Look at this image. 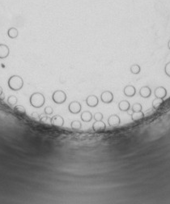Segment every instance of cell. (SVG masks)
<instances>
[{
  "label": "cell",
  "mask_w": 170,
  "mask_h": 204,
  "mask_svg": "<svg viewBox=\"0 0 170 204\" xmlns=\"http://www.w3.org/2000/svg\"><path fill=\"white\" fill-rule=\"evenodd\" d=\"M39 118H40V121H41L42 122L51 123V122H49V120H50V118H49V117H48V115L42 114L41 116H39ZM50 120H51V119H50Z\"/></svg>",
  "instance_id": "cell-24"
},
{
  "label": "cell",
  "mask_w": 170,
  "mask_h": 204,
  "mask_svg": "<svg viewBox=\"0 0 170 204\" xmlns=\"http://www.w3.org/2000/svg\"><path fill=\"white\" fill-rule=\"evenodd\" d=\"M3 88H1V87H0V96H2V95H3Z\"/></svg>",
  "instance_id": "cell-29"
},
{
  "label": "cell",
  "mask_w": 170,
  "mask_h": 204,
  "mask_svg": "<svg viewBox=\"0 0 170 204\" xmlns=\"http://www.w3.org/2000/svg\"><path fill=\"white\" fill-rule=\"evenodd\" d=\"M118 108L121 111L123 112H128L129 109L131 108V105L127 101H122L118 104Z\"/></svg>",
  "instance_id": "cell-14"
},
{
  "label": "cell",
  "mask_w": 170,
  "mask_h": 204,
  "mask_svg": "<svg viewBox=\"0 0 170 204\" xmlns=\"http://www.w3.org/2000/svg\"><path fill=\"white\" fill-rule=\"evenodd\" d=\"M14 110L15 112L17 113H19V114L20 115L26 114V109H25L24 107L22 106V105H16V106H15Z\"/></svg>",
  "instance_id": "cell-19"
},
{
  "label": "cell",
  "mask_w": 170,
  "mask_h": 204,
  "mask_svg": "<svg viewBox=\"0 0 170 204\" xmlns=\"http://www.w3.org/2000/svg\"><path fill=\"white\" fill-rule=\"evenodd\" d=\"M130 70H131V72L132 73V74H134V75H138V74H140V73L141 68H140V65L134 64L131 66Z\"/></svg>",
  "instance_id": "cell-20"
},
{
  "label": "cell",
  "mask_w": 170,
  "mask_h": 204,
  "mask_svg": "<svg viewBox=\"0 0 170 204\" xmlns=\"http://www.w3.org/2000/svg\"><path fill=\"white\" fill-rule=\"evenodd\" d=\"M10 53L9 47L7 45L0 44V59H4L7 58Z\"/></svg>",
  "instance_id": "cell-10"
},
{
  "label": "cell",
  "mask_w": 170,
  "mask_h": 204,
  "mask_svg": "<svg viewBox=\"0 0 170 204\" xmlns=\"http://www.w3.org/2000/svg\"><path fill=\"white\" fill-rule=\"evenodd\" d=\"M68 109H69L70 113H71L73 114H77L79 113H80L82 106H81V104L78 101H72L69 105Z\"/></svg>",
  "instance_id": "cell-5"
},
{
  "label": "cell",
  "mask_w": 170,
  "mask_h": 204,
  "mask_svg": "<svg viewBox=\"0 0 170 204\" xmlns=\"http://www.w3.org/2000/svg\"><path fill=\"white\" fill-rule=\"evenodd\" d=\"M86 103L88 106L94 108V107L97 106L98 103H99V100H98V98L97 96H95V95L88 96L86 99Z\"/></svg>",
  "instance_id": "cell-6"
},
{
  "label": "cell",
  "mask_w": 170,
  "mask_h": 204,
  "mask_svg": "<svg viewBox=\"0 0 170 204\" xmlns=\"http://www.w3.org/2000/svg\"><path fill=\"white\" fill-rule=\"evenodd\" d=\"M53 108H52V107L47 106V107H45V113L46 115L52 114V113H53Z\"/></svg>",
  "instance_id": "cell-27"
},
{
  "label": "cell",
  "mask_w": 170,
  "mask_h": 204,
  "mask_svg": "<svg viewBox=\"0 0 170 204\" xmlns=\"http://www.w3.org/2000/svg\"><path fill=\"white\" fill-rule=\"evenodd\" d=\"M24 86V80L20 76H11L8 79V87L12 91H19Z\"/></svg>",
  "instance_id": "cell-2"
},
{
  "label": "cell",
  "mask_w": 170,
  "mask_h": 204,
  "mask_svg": "<svg viewBox=\"0 0 170 204\" xmlns=\"http://www.w3.org/2000/svg\"><path fill=\"white\" fill-rule=\"evenodd\" d=\"M155 96L156 97L164 99L167 96V90L164 87H158L155 89Z\"/></svg>",
  "instance_id": "cell-11"
},
{
  "label": "cell",
  "mask_w": 170,
  "mask_h": 204,
  "mask_svg": "<svg viewBox=\"0 0 170 204\" xmlns=\"http://www.w3.org/2000/svg\"><path fill=\"white\" fill-rule=\"evenodd\" d=\"M139 111H142V105H141V104H134L132 105V112H139Z\"/></svg>",
  "instance_id": "cell-23"
},
{
  "label": "cell",
  "mask_w": 170,
  "mask_h": 204,
  "mask_svg": "<svg viewBox=\"0 0 170 204\" xmlns=\"http://www.w3.org/2000/svg\"><path fill=\"white\" fill-rule=\"evenodd\" d=\"M108 123L110 126H117L120 125L121 119L117 114H113L108 118Z\"/></svg>",
  "instance_id": "cell-9"
},
{
  "label": "cell",
  "mask_w": 170,
  "mask_h": 204,
  "mask_svg": "<svg viewBox=\"0 0 170 204\" xmlns=\"http://www.w3.org/2000/svg\"><path fill=\"white\" fill-rule=\"evenodd\" d=\"M168 48H169V50H170V40L169 41V42H168Z\"/></svg>",
  "instance_id": "cell-30"
},
{
  "label": "cell",
  "mask_w": 170,
  "mask_h": 204,
  "mask_svg": "<svg viewBox=\"0 0 170 204\" xmlns=\"http://www.w3.org/2000/svg\"><path fill=\"white\" fill-rule=\"evenodd\" d=\"M106 125L105 123L103 121H96L95 122L93 123L92 125V129L93 131H103V130H105Z\"/></svg>",
  "instance_id": "cell-12"
},
{
  "label": "cell",
  "mask_w": 170,
  "mask_h": 204,
  "mask_svg": "<svg viewBox=\"0 0 170 204\" xmlns=\"http://www.w3.org/2000/svg\"><path fill=\"white\" fill-rule=\"evenodd\" d=\"M163 103H164V99L156 97L153 100V101H152V107H153V109H159L160 107L161 106V105Z\"/></svg>",
  "instance_id": "cell-18"
},
{
  "label": "cell",
  "mask_w": 170,
  "mask_h": 204,
  "mask_svg": "<svg viewBox=\"0 0 170 204\" xmlns=\"http://www.w3.org/2000/svg\"><path fill=\"white\" fill-rule=\"evenodd\" d=\"M81 120L84 122H89L92 119V113L89 111H84L81 113Z\"/></svg>",
  "instance_id": "cell-15"
},
{
  "label": "cell",
  "mask_w": 170,
  "mask_h": 204,
  "mask_svg": "<svg viewBox=\"0 0 170 204\" xmlns=\"http://www.w3.org/2000/svg\"><path fill=\"white\" fill-rule=\"evenodd\" d=\"M100 100L105 104H110L114 101V94L110 91H104L100 95Z\"/></svg>",
  "instance_id": "cell-4"
},
{
  "label": "cell",
  "mask_w": 170,
  "mask_h": 204,
  "mask_svg": "<svg viewBox=\"0 0 170 204\" xmlns=\"http://www.w3.org/2000/svg\"><path fill=\"white\" fill-rule=\"evenodd\" d=\"M7 35L11 39H16L19 35V32L17 30V28L12 27V28H9L8 31H7Z\"/></svg>",
  "instance_id": "cell-16"
},
{
  "label": "cell",
  "mask_w": 170,
  "mask_h": 204,
  "mask_svg": "<svg viewBox=\"0 0 170 204\" xmlns=\"http://www.w3.org/2000/svg\"><path fill=\"white\" fill-rule=\"evenodd\" d=\"M29 101H30V105L38 109L44 105L45 102V98L41 92H34L31 95Z\"/></svg>",
  "instance_id": "cell-1"
},
{
  "label": "cell",
  "mask_w": 170,
  "mask_h": 204,
  "mask_svg": "<svg viewBox=\"0 0 170 204\" xmlns=\"http://www.w3.org/2000/svg\"><path fill=\"white\" fill-rule=\"evenodd\" d=\"M165 72L169 77H170V62H168L165 67Z\"/></svg>",
  "instance_id": "cell-26"
},
{
  "label": "cell",
  "mask_w": 170,
  "mask_h": 204,
  "mask_svg": "<svg viewBox=\"0 0 170 204\" xmlns=\"http://www.w3.org/2000/svg\"><path fill=\"white\" fill-rule=\"evenodd\" d=\"M93 117H94L95 121H100L103 119V114L101 113H96Z\"/></svg>",
  "instance_id": "cell-25"
},
{
  "label": "cell",
  "mask_w": 170,
  "mask_h": 204,
  "mask_svg": "<svg viewBox=\"0 0 170 204\" xmlns=\"http://www.w3.org/2000/svg\"><path fill=\"white\" fill-rule=\"evenodd\" d=\"M51 124L55 126H62L64 125V119L60 115H55L51 118Z\"/></svg>",
  "instance_id": "cell-8"
},
{
  "label": "cell",
  "mask_w": 170,
  "mask_h": 204,
  "mask_svg": "<svg viewBox=\"0 0 170 204\" xmlns=\"http://www.w3.org/2000/svg\"><path fill=\"white\" fill-rule=\"evenodd\" d=\"M71 127L72 130H80L82 128V124L79 121L75 120L71 124Z\"/></svg>",
  "instance_id": "cell-21"
},
{
  "label": "cell",
  "mask_w": 170,
  "mask_h": 204,
  "mask_svg": "<svg viewBox=\"0 0 170 204\" xmlns=\"http://www.w3.org/2000/svg\"><path fill=\"white\" fill-rule=\"evenodd\" d=\"M140 95L143 98H148L150 97L151 95V90L148 86H144L142 87L140 90Z\"/></svg>",
  "instance_id": "cell-13"
},
{
  "label": "cell",
  "mask_w": 170,
  "mask_h": 204,
  "mask_svg": "<svg viewBox=\"0 0 170 204\" xmlns=\"http://www.w3.org/2000/svg\"><path fill=\"white\" fill-rule=\"evenodd\" d=\"M52 99H53V102L55 104L61 105V104H63L65 101H67V94L62 90H57L53 93Z\"/></svg>",
  "instance_id": "cell-3"
},
{
  "label": "cell",
  "mask_w": 170,
  "mask_h": 204,
  "mask_svg": "<svg viewBox=\"0 0 170 204\" xmlns=\"http://www.w3.org/2000/svg\"><path fill=\"white\" fill-rule=\"evenodd\" d=\"M123 92L125 95V96L127 97H133L135 93H136V89L133 85H126L124 89H123Z\"/></svg>",
  "instance_id": "cell-7"
},
{
  "label": "cell",
  "mask_w": 170,
  "mask_h": 204,
  "mask_svg": "<svg viewBox=\"0 0 170 204\" xmlns=\"http://www.w3.org/2000/svg\"><path fill=\"white\" fill-rule=\"evenodd\" d=\"M17 102H18V99L16 96H10L7 98V103L10 105H16Z\"/></svg>",
  "instance_id": "cell-22"
},
{
  "label": "cell",
  "mask_w": 170,
  "mask_h": 204,
  "mask_svg": "<svg viewBox=\"0 0 170 204\" xmlns=\"http://www.w3.org/2000/svg\"><path fill=\"white\" fill-rule=\"evenodd\" d=\"M32 117H34V118H39V115L37 114L36 113H32Z\"/></svg>",
  "instance_id": "cell-28"
},
{
  "label": "cell",
  "mask_w": 170,
  "mask_h": 204,
  "mask_svg": "<svg viewBox=\"0 0 170 204\" xmlns=\"http://www.w3.org/2000/svg\"><path fill=\"white\" fill-rule=\"evenodd\" d=\"M144 117V113L142 111H139V112H132L131 113V119L133 121H139L142 119Z\"/></svg>",
  "instance_id": "cell-17"
}]
</instances>
